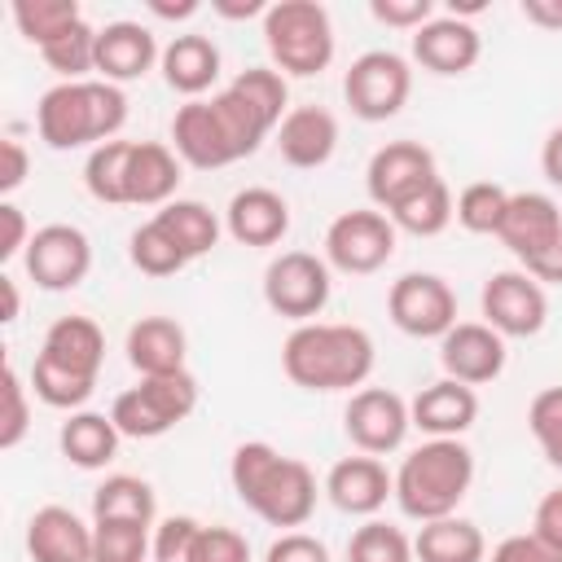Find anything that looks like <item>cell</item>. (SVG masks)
<instances>
[{"mask_svg":"<svg viewBox=\"0 0 562 562\" xmlns=\"http://www.w3.org/2000/svg\"><path fill=\"white\" fill-rule=\"evenodd\" d=\"M285 105V75L272 66H250L224 92L180 105L171 119V145L180 162L198 171L228 167L237 158H250L263 145V136L281 127V119L290 114Z\"/></svg>","mask_w":562,"mask_h":562,"instance_id":"cell-1","label":"cell"},{"mask_svg":"<svg viewBox=\"0 0 562 562\" xmlns=\"http://www.w3.org/2000/svg\"><path fill=\"white\" fill-rule=\"evenodd\" d=\"M237 501L272 527H303L316 509V474L307 461L277 452L263 439L237 443L228 465Z\"/></svg>","mask_w":562,"mask_h":562,"instance_id":"cell-2","label":"cell"},{"mask_svg":"<svg viewBox=\"0 0 562 562\" xmlns=\"http://www.w3.org/2000/svg\"><path fill=\"white\" fill-rule=\"evenodd\" d=\"M373 338L360 325L307 321L281 347V369L303 391H351L373 373Z\"/></svg>","mask_w":562,"mask_h":562,"instance_id":"cell-3","label":"cell"},{"mask_svg":"<svg viewBox=\"0 0 562 562\" xmlns=\"http://www.w3.org/2000/svg\"><path fill=\"white\" fill-rule=\"evenodd\" d=\"M127 123V92L105 79H70L40 97L35 127L40 140L53 149H79V145H105Z\"/></svg>","mask_w":562,"mask_h":562,"instance_id":"cell-4","label":"cell"},{"mask_svg":"<svg viewBox=\"0 0 562 562\" xmlns=\"http://www.w3.org/2000/svg\"><path fill=\"white\" fill-rule=\"evenodd\" d=\"M474 483V452L461 439H426L395 470V501L408 518H452Z\"/></svg>","mask_w":562,"mask_h":562,"instance_id":"cell-5","label":"cell"},{"mask_svg":"<svg viewBox=\"0 0 562 562\" xmlns=\"http://www.w3.org/2000/svg\"><path fill=\"white\" fill-rule=\"evenodd\" d=\"M263 44L272 70L312 79L334 61V22L329 9L316 0H277L263 13Z\"/></svg>","mask_w":562,"mask_h":562,"instance_id":"cell-6","label":"cell"},{"mask_svg":"<svg viewBox=\"0 0 562 562\" xmlns=\"http://www.w3.org/2000/svg\"><path fill=\"white\" fill-rule=\"evenodd\" d=\"M198 408V378L189 369L162 373V378H140L132 391H123L110 408L119 435L127 439H158L176 430L189 413Z\"/></svg>","mask_w":562,"mask_h":562,"instance_id":"cell-7","label":"cell"},{"mask_svg":"<svg viewBox=\"0 0 562 562\" xmlns=\"http://www.w3.org/2000/svg\"><path fill=\"white\" fill-rule=\"evenodd\" d=\"M413 92V70L400 53L391 48H369L360 53L351 66H347V79H342V97L351 105L356 119L364 123H386L404 110Z\"/></svg>","mask_w":562,"mask_h":562,"instance_id":"cell-8","label":"cell"},{"mask_svg":"<svg viewBox=\"0 0 562 562\" xmlns=\"http://www.w3.org/2000/svg\"><path fill=\"white\" fill-rule=\"evenodd\" d=\"M263 303L277 316L307 325L329 303V263L312 250H281L263 268Z\"/></svg>","mask_w":562,"mask_h":562,"instance_id":"cell-9","label":"cell"},{"mask_svg":"<svg viewBox=\"0 0 562 562\" xmlns=\"http://www.w3.org/2000/svg\"><path fill=\"white\" fill-rule=\"evenodd\" d=\"M391 255H395V224L382 211L356 206V211H342L325 228V263H334L338 272L369 277L386 268Z\"/></svg>","mask_w":562,"mask_h":562,"instance_id":"cell-10","label":"cell"},{"mask_svg":"<svg viewBox=\"0 0 562 562\" xmlns=\"http://www.w3.org/2000/svg\"><path fill=\"white\" fill-rule=\"evenodd\" d=\"M479 303H483V325H492L501 338H531L549 321L544 285L522 268L492 272L483 294H479Z\"/></svg>","mask_w":562,"mask_h":562,"instance_id":"cell-11","label":"cell"},{"mask_svg":"<svg viewBox=\"0 0 562 562\" xmlns=\"http://www.w3.org/2000/svg\"><path fill=\"white\" fill-rule=\"evenodd\" d=\"M386 312L408 338H443L457 325V294L435 272H404L386 294Z\"/></svg>","mask_w":562,"mask_h":562,"instance_id":"cell-12","label":"cell"},{"mask_svg":"<svg viewBox=\"0 0 562 562\" xmlns=\"http://www.w3.org/2000/svg\"><path fill=\"white\" fill-rule=\"evenodd\" d=\"M430 180H439V171H435V154L422 140H386L382 149H373L364 171V189L373 206L386 215L404 206L413 193H422Z\"/></svg>","mask_w":562,"mask_h":562,"instance_id":"cell-13","label":"cell"},{"mask_svg":"<svg viewBox=\"0 0 562 562\" xmlns=\"http://www.w3.org/2000/svg\"><path fill=\"white\" fill-rule=\"evenodd\" d=\"M22 263H26V277L40 290L61 294V290H75L88 277V268H92V241L75 224H44V228H35Z\"/></svg>","mask_w":562,"mask_h":562,"instance_id":"cell-14","label":"cell"},{"mask_svg":"<svg viewBox=\"0 0 562 562\" xmlns=\"http://www.w3.org/2000/svg\"><path fill=\"white\" fill-rule=\"evenodd\" d=\"M342 426H347V439L360 452L386 457V452H395L404 443V435L413 426V413H408V404L395 391H386V386H360L347 400Z\"/></svg>","mask_w":562,"mask_h":562,"instance_id":"cell-15","label":"cell"},{"mask_svg":"<svg viewBox=\"0 0 562 562\" xmlns=\"http://www.w3.org/2000/svg\"><path fill=\"white\" fill-rule=\"evenodd\" d=\"M501 246L527 268H536L558 241H562V206L549 193H509L505 220H501Z\"/></svg>","mask_w":562,"mask_h":562,"instance_id":"cell-16","label":"cell"},{"mask_svg":"<svg viewBox=\"0 0 562 562\" xmlns=\"http://www.w3.org/2000/svg\"><path fill=\"white\" fill-rule=\"evenodd\" d=\"M439 364L452 382L483 386L505 369V338L483 321H457L439 338Z\"/></svg>","mask_w":562,"mask_h":562,"instance_id":"cell-17","label":"cell"},{"mask_svg":"<svg viewBox=\"0 0 562 562\" xmlns=\"http://www.w3.org/2000/svg\"><path fill=\"white\" fill-rule=\"evenodd\" d=\"M479 53H483L479 26L474 22H461L452 13L430 18L422 31H413V57L430 75H465V70H474Z\"/></svg>","mask_w":562,"mask_h":562,"instance_id":"cell-18","label":"cell"},{"mask_svg":"<svg viewBox=\"0 0 562 562\" xmlns=\"http://www.w3.org/2000/svg\"><path fill=\"white\" fill-rule=\"evenodd\" d=\"M325 492L329 501L342 509V514H356V518H373L386 496H395V474H386V465L369 452L360 457H342L329 474H325Z\"/></svg>","mask_w":562,"mask_h":562,"instance_id":"cell-19","label":"cell"},{"mask_svg":"<svg viewBox=\"0 0 562 562\" xmlns=\"http://www.w3.org/2000/svg\"><path fill=\"white\" fill-rule=\"evenodd\" d=\"M26 553L31 562H92V527L66 505H44L26 522Z\"/></svg>","mask_w":562,"mask_h":562,"instance_id":"cell-20","label":"cell"},{"mask_svg":"<svg viewBox=\"0 0 562 562\" xmlns=\"http://www.w3.org/2000/svg\"><path fill=\"white\" fill-rule=\"evenodd\" d=\"M162 61V48L149 26L140 22H110L97 35V70L105 83H132Z\"/></svg>","mask_w":562,"mask_h":562,"instance_id":"cell-21","label":"cell"},{"mask_svg":"<svg viewBox=\"0 0 562 562\" xmlns=\"http://www.w3.org/2000/svg\"><path fill=\"white\" fill-rule=\"evenodd\" d=\"M408 413H413V426L426 430L430 439H461L474 426V417H479V395L465 382L439 378V382L417 391Z\"/></svg>","mask_w":562,"mask_h":562,"instance_id":"cell-22","label":"cell"},{"mask_svg":"<svg viewBox=\"0 0 562 562\" xmlns=\"http://www.w3.org/2000/svg\"><path fill=\"white\" fill-rule=\"evenodd\" d=\"M277 149L299 171L325 167L338 149V119L321 105H294L277 127Z\"/></svg>","mask_w":562,"mask_h":562,"instance_id":"cell-23","label":"cell"},{"mask_svg":"<svg viewBox=\"0 0 562 562\" xmlns=\"http://www.w3.org/2000/svg\"><path fill=\"white\" fill-rule=\"evenodd\" d=\"M224 224H228V237L241 246H277L290 233V206L277 189L250 184V189L233 193Z\"/></svg>","mask_w":562,"mask_h":562,"instance_id":"cell-24","label":"cell"},{"mask_svg":"<svg viewBox=\"0 0 562 562\" xmlns=\"http://www.w3.org/2000/svg\"><path fill=\"white\" fill-rule=\"evenodd\" d=\"M40 356L66 373H79V378H92L101 373L105 364V334L92 316H57L44 334V347Z\"/></svg>","mask_w":562,"mask_h":562,"instance_id":"cell-25","label":"cell"},{"mask_svg":"<svg viewBox=\"0 0 562 562\" xmlns=\"http://www.w3.org/2000/svg\"><path fill=\"white\" fill-rule=\"evenodd\" d=\"M180 189V154L162 140H136L127 158V202L132 206H167Z\"/></svg>","mask_w":562,"mask_h":562,"instance_id":"cell-26","label":"cell"},{"mask_svg":"<svg viewBox=\"0 0 562 562\" xmlns=\"http://www.w3.org/2000/svg\"><path fill=\"white\" fill-rule=\"evenodd\" d=\"M184 351L189 338L171 316H140L127 329V360L140 378H162V373H180L184 369Z\"/></svg>","mask_w":562,"mask_h":562,"instance_id":"cell-27","label":"cell"},{"mask_svg":"<svg viewBox=\"0 0 562 562\" xmlns=\"http://www.w3.org/2000/svg\"><path fill=\"white\" fill-rule=\"evenodd\" d=\"M162 79L167 88L184 92V97H202L215 79H220V48L206 35H171V44L162 48Z\"/></svg>","mask_w":562,"mask_h":562,"instance_id":"cell-28","label":"cell"},{"mask_svg":"<svg viewBox=\"0 0 562 562\" xmlns=\"http://www.w3.org/2000/svg\"><path fill=\"white\" fill-rule=\"evenodd\" d=\"M119 439H123V435H119L114 417L88 413V408L70 413V417L61 422V435H57L61 457H66L70 465H79V470H101V465H110L114 452H119Z\"/></svg>","mask_w":562,"mask_h":562,"instance_id":"cell-29","label":"cell"},{"mask_svg":"<svg viewBox=\"0 0 562 562\" xmlns=\"http://www.w3.org/2000/svg\"><path fill=\"white\" fill-rule=\"evenodd\" d=\"M487 540L470 518H435L422 522L417 540H413V558L417 562H483Z\"/></svg>","mask_w":562,"mask_h":562,"instance_id":"cell-30","label":"cell"},{"mask_svg":"<svg viewBox=\"0 0 562 562\" xmlns=\"http://www.w3.org/2000/svg\"><path fill=\"white\" fill-rule=\"evenodd\" d=\"M154 224L180 246L184 259H202V255L215 250V241H220V220H215V211L202 206V202H193V198L167 202V206L154 215Z\"/></svg>","mask_w":562,"mask_h":562,"instance_id":"cell-31","label":"cell"},{"mask_svg":"<svg viewBox=\"0 0 562 562\" xmlns=\"http://www.w3.org/2000/svg\"><path fill=\"white\" fill-rule=\"evenodd\" d=\"M101 518H127V522H154V487L136 474H110L92 492V522Z\"/></svg>","mask_w":562,"mask_h":562,"instance_id":"cell-32","label":"cell"},{"mask_svg":"<svg viewBox=\"0 0 562 562\" xmlns=\"http://www.w3.org/2000/svg\"><path fill=\"white\" fill-rule=\"evenodd\" d=\"M136 140H105L88 154L83 162V184L97 202L105 206H123L127 202V158H132Z\"/></svg>","mask_w":562,"mask_h":562,"instance_id":"cell-33","label":"cell"},{"mask_svg":"<svg viewBox=\"0 0 562 562\" xmlns=\"http://www.w3.org/2000/svg\"><path fill=\"white\" fill-rule=\"evenodd\" d=\"M452 215H457V202H452V193H448V184L439 176L422 193H413L404 206H395L391 211V224L404 228V233H413V237H435V233H443L452 224Z\"/></svg>","mask_w":562,"mask_h":562,"instance_id":"cell-34","label":"cell"},{"mask_svg":"<svg viewBox=\"0 0 562 562\" xmlns=\"http://www.w3.org/2000/svg\"><path fill=\"white\" fill-rule=\"evenodd\" d=\"M97 26L92 22H75V26H66L53 44H44L40 48V57L48 61V70H57L61 75V83H70V79H83L88 70H97Z\"/></svg>","mask_w":562,"mask_h":562,"instance_id":"cell-35","label":"cell"},{"mask_svg":"<svg viewBox=\"0 0 562 562\" xmlns=\"http://www.w3.org/2000/svg\"><path fill=\"white\" fill-rule=\"evenodd\" d=\"M149 549L154 540L145 522H127V518L92 522V562H145Z\"/></svg>","mask_w":562,"mask_h":562,"instance_id":"cell-36","label":"cell"},{"mask_svg":"<svg viewBox=\"0 0 562 562\" xmlns=\"http://www.w3.org/2000/svg\"><path fill=\"white\" fill-rule=\"evenodd\" d=\"M83 13H79V4L75 0H18L13 4V22H18V31L35 44V48H44V44H53L66 26H75Z\"/></svg>","mask_w":562,"mask_h":562,"instance_id":"cell-37","label":"cell"},{"mask_svg":"<svg viewBox=\"0 0 562 562\" xmlns=\"http://www.w3.org/2000/svg\"><path fill=\"white\" fill-rule=\"evenodd\" d=\"M505 206H509V189L492 184V180H474L461 189L457 198V224L465 233H501V220H505Z\"/></svg>","mask_w":562,"mask_h":562,"instance_id":"cell-38","label":"cell"},{"mask_svg":"<svg viewBox=\"0 0 562 562\" xmlns=\"http://www.w3.org/2000/svg\"><path fill=\"white\" fill-rule=\"evenodd\" d=\"M347 562H413V540L400 527H391L382 518H369L364 527L351 531Z\"/></svg>","mask_w":562,"mask_h":562,"instance_id":"cell-39","label":"cell"},{"mask_svg":"<svg viewBox=\"0 0 562 562\" xmlns=\"http://www.w3.org/2000/svg\"><path fill=\"white\" fill-rule=\"evenodd\" d=\"M127 255H132V263L145 272V277H176L189 259L180 255V246L149 220V224H140L136 233H132V241H127Z\"/></svg>","mask_w":562,"mask_h":562,"instance_id":"cell-40","label":"cell"},{"mask_svg":"<svg viewBox=\"0 0 562 562\" xmlns=\"http://www.w3.org/2000/svg\"><path fill=\"white\" fill-rule=\"evenodd\" d=\"M31 391L48 408H79V404H88V395L97 391V382L92 378H79V373H66V369L48 364L44 356H35V364H31Z\"/></svg>","mask_w":562,"mask_h":562,"instance_id":"cell-41","label":"cell"},{"mask_svg":"<svg viewBox=\"0 0 562 562\" xmlns=\"http://www.w3.org/2000/svg\"><path fill=\"white\" fill-rule=\"evenodd\" d=\"M0 395H4V404H0V448L9 452V448H18L22 439H26V430H31V404H26V382H22V373L4 360V369H0Z\"/></svg>","mask_w":562,"mask_h":562,"instance_id":"cell-42","label":"cell"},{"mask_svg":"<svg viewBox=\"0 0 562 562\" xmlns=\"http://www.w3.org/2000/svg\"><path fill=\"white\" fill-rule=\"evenodd\" d=\"M527 426H531V435H536L544 461L562 470V386H544V391L531 400Z\"/></svg>","mask_w":562,"mask_h":562,"instance_id":"cell-43","label":"cell"},{"mask_svg":"<svg viewBox=\"0 0 562 562\" xmlns=\"http://www.w3.org/2000/svg\"><path fill=\"white\" fill-rule=\"evenodd\" d=\"M184 562H250V544L233 527H202L193 536Z\"/></svg>","mask_w":562,"mask_h":562,"instance_id":"cell-44","label":"cell"},{"mask_svg":"<svg viewBox=\"0 0 562 562\" xmlns=\"http://www.w3.org/2000/svg\"><path fill=\"white\" fill-rule=\"evenodd\" d=\"M198 531H202V522L189 518V514H171V518H162L158 531H154V562H184V558H189V544H193Z\"/></svg>","mask_w":562,"mask_h":562,"instance_id":"cell-45","label":"cell"},{"mask_svg":"<svg viewBox=\"0 0 562 562\" xmlns=\"http://www.w3.org/2000/svg\"><path fill=\"white\" fill-rule=\"evenodd\" d=\"M369 13L395 31H422L435 18V0H369Z\"/></svg>","mask_w":562,"mask_h":562,"instance_id":"cell-46","label":"cell"},{"mask_svg":"<svg viewBox=\"0 0 562 562\" xmlns=\"http://www.w3.org/2000/svg\"><path fill=\"white\" fill-rule=\"evenodd\" d=\"M263 562H329V549L316 536H307V531H281L268 544Z\"/></svg>","mask_w":562,"mask_h":562,"instance_id":"cell-47","label":"cell"},{"mask_svg":"<svg viewBox=\"0 0 562 562\" xmlns=\"http://www.w3.org/2000/svg\"><path fill=\"white\" fill-rule=\"evenodd\" d=\"M492 562H562V553L549 549L536 531H518V536H505L492 549Z\"/></svg>","mask_w":562,"mask_h":562,"instance_id":"cell-48","label":"cell"},{"mask_svg":"<svg viewBox=\"0 0 562 562\" xmlns=\"http://www.w3.org/2000/svg\"><path fill=\"white\" fill-rule=\"evenodd\" d=\"M31 228H26V215H22V206H13V202H0V263H9V259H18V255H26V246H31Z\"/></svg>","mask_w":562,"mask_h":562,"instance_id":"cell-49","label":"cell"},{"mask_svg":"<svg viewBox=\"0 0 562 562\" xmlns=\"http://www.w3.org/2000/svg\"><path fill=\"white\" fill-rule=\"evenodd\" d=\"M531 531H536L549 549H558V553H562V487H553V492H544V496H540L536 518H531Z\"/></svg>","mask_w":562,"mask_h":562,"instance_id":"cell-50","label":"cell"},{"mask_svg":"<svg viewBox=\"0 0 562 562\" xmlns=\"http://www.w3.org/2000/svg\"><path fill=\"white\" fill-rule=\"evenodd\" d=\"M26 171H31V154H26V145L13 140V136H4V140H0V193L9 198L13 189H22Z\"/></svg>","mask_w":562,"mask_h":562,"instance_id":"cell-51","label":"cell"},{"mask_svg":"<svg viewBox=\"0 0 562 562\" xmlns=\"http://www.w3.org/2000/svg\"><path fill=\"white\" fill-rule=\"evenodd\" d=\"M522 18L544 31H562V0H522Z\"/></svg>","mask_w":562,"mask_h":562,"instance_id":"cell-52","label":"cell"},{"mask_svg":"<svg viewBox=\"0 0 562 562\" xmlns=\"http://www.w3.org/2000/svg\"><path fill=\"white\" fill-rule=\"evenodd\" d=\"M540 167H544L549 184H558V189H562V127H553V132L544 136V149H540Z\"/></svg>","mask_w":562,"mask_h":562,"instance_id":"cell-53","label":"cell"},{"mask_svg":"<svg viewBox=\"0 0 562 562\" xmlns=\"http://www.w3.org/2000/svg\"><path fill=\"white\" fill-rule=\"evenodd\" d=\"M211 9L228 22H241V18H255V13H268L263 0H211Z\"/></svg>","mask_w":562,"mask_h":562,"instance_id":"cell-54","label":"cell"},{"mask_svg":"<svg viewBox=\"0 0 562 562\" xmlns=\"http://www.w3.org/2000/svg\"><path fill=\"white\" fill-rule=\"evenodd\" d=\"M527 272H531L540 285H562V241H558V246H553L536 268H527Z\"/></svg>","mask_w":562,"mask_h":562,"instance_id":"cell-55","label":"cell"},{"mask_svg":"<svg viewBox=\"0 0 562 562\" xmlns=\"http://www.w3.org/2000/svg\"><path fill=\"white\" fill-rule=\"evenodd\" d=\"M198 9H202L198 0H176V4H171V0H149V13H154V18H167V22H180V18H193Z\"/></svg>","mask_w":562,"mask_h":562,"instance_id":"cell-56","label":"cell"},{"mask_svg":"<svg viewBox=\"0 0 562 562\" xmlns=\"http://www.w3.org/2000/svg\"><path fill=\"white\" fill-rule=\"evenodd\" d=\"M0 294H4V312H0V321H4V325H13V321H18V312H22L18 281H13V277H0Z\"/></svg>","mask_w":562,"mask_h":562,"instance_id":"cell-57","label":"cell"},{"mask_svg":"<svg viewBox=\"0 0 562 562\" xmlns=\"http://www.w3.org/2000/svg\"><path fill=\"white\" fill-rule=\"evenodd\" d=\"M483 9H487V0H448V13L461 18V22H470V18L483 13Z\"/></svg>","mask_w":562,"mask_h":562,"instance_id":"cell-58","label":"cell"}]
</instances>
